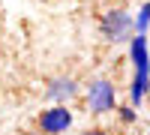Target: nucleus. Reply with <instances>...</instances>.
I'll use <instances>...</instances> for the list:
<instances>
[{"label":"nucleus","instance_id":"f257e3e1","mask_svg":"<svg viewBox=\"0 0 150 135\" xmlns=\"http://www.w3.org/2000/svg\"><path fill=\"white\" fill-rule=\"evenodd\" d=\"M129 60H132V84H129V105L141 108L144 96L150 90V48L147 36H132L129 39Z\"/></svg>","mask_w":150,"mask_h":135},{"label":"nucleus","instance_id":"f03ea898","mask_svg":"<svg viewBox=\"0 0 150 135\" xmlns=\"http://www.w3.org/2000/svg\"><path fill=\"white\" fill-rule=\"evenodd\" d=\"M99 33H102L105 42H129L135 36V27H132V15L123 9H111L102 15V21H99Z\"/></svg>","mask_w":150,"mask_h":135},{"label":"nucleus","instance_id":"7ed1b4c3","mask_svg":"<svg viewBox=\"0 0 150 135\" xmlns=\"http://www.w3.org/2000/svg\"><path fill=\"white\" fill-rule=\"evenodd\" d=\"M87 105H90L93 114H108L117 108V90L108 78H96L90 87H87Z\"/></svg>","mask_w":150,"mask_h":135},{"label":"nucleus","instance_id":"20e7f679","mask_svg":"<svg viewBox=\"0 0 150 135\" xmlns=\"http://www.w3.org/2000/svg\"><path fill=\"white\" fill-rule=\"evenodd\" d=\"M36 123H39V129L45 135H60L72 126V111H69V105H51L39 114Z\"/></svg>","mask_w":150,"mask_h":135},{"label":"nucleus","instance_id":"39448f33","mask_svg":"<svg viewBox=\"0 0 150 135\" xmlns=\"http://www.w3.org/2000/svg\"><path fill=\"white\" fill-rule=\"evenodd\" d=\"M75 93H78V81L69 78V75H57V78L48 81V87H45V99L54 102V105H66Z\"/></svg>","mask_w":150,"mask_h":135},{"label":"nucleus","instance_id":"423d86ee","mask_svg":"<svg viewBox=\"0 0 150 135\" xmlns=\"http://www.w3.org/2000/svg\"><path fill=\"white\" fill-rule=\"evenodd\" d=\"M132 27H135V36H147V27H150V0L138 9V15L132 18Z\"/></svg>","mask_w":150,"mask_h":135},{"label":"nucleus","instance_id":"0eeeda50","mask_svg":"<svg viewBox=\"0 0 150 135\" xmlns=\"http://www.w3.org/2000/svg\"><path fill=\"white\" fill-rule=\"evenodd\" d=\"M117 114H120L123 123H135V120H138V111H135L132 105H120V108H117Z\"/></svg>","mask_w":150,"mask_h":135},{"label":"nucleus","instance_id":"6e6552de","mask_svg":"<svg viewBox=\"0 0 150 135\" xmlns=\"http://www.w3.org/2000/svg\"><path fill=\"white\" fill-rule=\"evenodd\" d=\"M81 135H111V132H105V129H87V132H81Z\"/></svg>","mask_w":150,"mask_h":135}]
</instances>
